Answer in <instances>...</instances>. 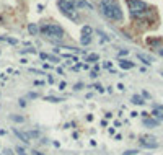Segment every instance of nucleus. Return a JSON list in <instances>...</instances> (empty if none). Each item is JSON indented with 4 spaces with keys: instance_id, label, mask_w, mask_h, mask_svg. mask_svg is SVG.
Masks as SVG:
<instances>
[{
    "instance_id": "nucleus-1",
    "label": "nucleus",
    "mask_w": 163,
    "mask_h": 155,
    "mask_svg": "<svg viewBox=\"0 0 163 155\" xmlns=\"http://www.w3.org/2000/svg\"><path fill=\"white\" fill-rule=\"evenodd\" d=\"M100 11L106 16L108 20H114V21H121L124 18L121 10V5L118 0H101L100 2Z\"/></svg>"
},
{
    "instance_id": "nucleus-2",
    "label": "nucleus",
    "mask_w": 163,
    "mask_h": 155,
    "mask_svg": "<svg viewBox=\"0 0 163 155\" xmlns=\"http://www.w3.org/2000/svg\"><path fill=\"white\" fill-rule=\"evenodd\" d=\"M41 33L44 34L48 39H51L52 43H59L61 39L64 38V30L59 26V25H54V23H48V25H43L39 28Z\"/></svg>"
},
{
    "instance_id": "nucleus-3",
    "label": "nucleus",
    "mask_w": 163,
    "mask_h": 155,
    "mask_svg": "<svg viewBox=\"0 0 163 155\" xmlns=\"http://www.w3.org/2000/svg\"><path fill=\"white\" fill-rule=\"evenodd\" d=\"M57 7H59V10L64 15H67L69 18H73L75 21L78 20L77 13H75V7H77V5L73 3V0H57Z\"/></svg>"
},
{
    "instance_id": "nucleus-4",
    "label": "nucleus",
    "mask_w": 163,
    "mask_h": 155,
    "mask_svg": "<svg viewBox=\"0 0 163 155\" xmlns=\"http://www.w3.org/2000/svg\"><path fill=\"white\" fill-rule=\"evenodd\" d=\"M127 7L132 16H142L148 10V5L142 0H127Z\"/></svg>"
},
{
    "instance_id": "nucleus-5",
    "label": "nucleus",
    "mask_w": 163,
    "mask_h": 155,
    "mask_svg": "<svg viewBox=\"0 0 163 155\" xmlns=\"http://www.w3.org/2000/svg\"><path fill=\"white\" fill-rule=\"evenodd\" d=\"M139 144H140L142 147H147V149H157V147H158V144H157V139H155V137H148V136L140 137Z\"/></svg>"
},
{
    "instance_id": "nucleus-6",
    "label": "nucleus",
    "mask_w": 163,
    "mask_h": 155,
    "mask_svg": "<svg viewBox=\"0 0 163 155\" xmlns=\"http://www.w3.org/2000/svg\"><path fill=\"white\" fill-rule=\"evenodd\" d=\"M137 59H139V61H142L145 65H150V64L153 62V59H152V57H150V56H147V54H142V52H137Z\"/></svg>"
},
{
    "instance_id": "nucleus-7",
    "label": "nucleus",
    "mask_w": 163,
    "mask_h": 155,
    "mask_svg": "<svg viewBox=\"0 0 163 155\" xmlns=\"http://www.w3.org/2000/svg\"><path fill=\"white\" fill-rule=\"evenodd\" d=\"M160 124V121L158 119H153V118H145L144 119V126H147V128H157V126Z\"/></svg>"
},
{
    "instance_id": "nucleus-8",
    "label": "nucleus",
    "mask_w": 163,
    "mask_h": 155,
    "mask_svg": "<svg viewBox=\"0 0 163 155\" xmlns=\"http://www.w3.org/2000/svg\"><path fill=\"white\" fill-rule=\"evenodd\" d=\"M119 65H121L122 70H127V69H132V67H134V62L126 61V59H121V61H119Z\"/></svg>"
},
{
    "instance_id": "nucleus-9",
    "label": "nucleus",
    "mask_w": 163,
    "mask_h": 155,
    "mask_svg": "<svg viewBox=\"0 0 163 155\" xmlns=\"http://www.w3.org/2000/svg\"><path fill=\"white\" fill-rule=\"evenodd\" d=\"M28 31H30V34H31V36H36V34H38L41 30L38 28V25H36V23H30V25H28Z\"/></svg>"
},
{
    "instance_id": "nucleus-10",
    "label": "nucleus",
    "mask_w": 163,
    "mask_h": 155,
    "mask_svg": "<svg viewBox=\"0 0 163 155\" xmlns=\"http://www.w3.org/2000/svg\"><path fill=\"white\" fill-rule=\"evenodd\" d=\"M13 132H15L16 136H18V137H20V139H21L23 142H25V144H30V137H28V134H23V132H20V131H18V129H16V128L13 129Z\"/></svg>"
},
{
    "instance_id": "nucleus-11",
    "label": "nucleus",
    "mask_w": 163,
    "mask_h": 155,
    "mask_svg": "<svg viewBox=\"0 0 163 155\" xmlns=\"http://www.w3.org/2000/svg\"><path fill=\"white\" fill-rule=\"evenodd\" d=\"M131 103H134V105H145V100L142 98L140 95H132Z\"/></svg>"
},
{
    "instance_id": "nucleus-12",
    "label": "nucleus",
    "mask_w": 163,
    "mask_h": 155,
    "mask_svg": "<svg viewBox=\"0 0 163 155\" xmlns=\"http://www.w3.org/2000/svg\"><path fill=\"white\" fill-rule=\"evenodd\" d=\"M77 8H88V10H93V7L86 2V0H77Z\"/></svg>"
},
{
    "instance_id": "nucleus-13",
    "label": "nucleus",
    "mask_w": 163,
    "mask_h": 155,
    "mask_svg": "<svg viewBox=\"0 0 163 155\" xmlns=\"http://www.w3.org/2000/svg\"><path fill=\"white\" fill-rule=\"evenodd\" d=\"M98 61V54H88L85 57V62H96Z\"/></svg>"
},
{
    "instance_id": "nucleus-14",
    "label": "nucleus",
    "mask_w": 163,
    "mask_h": 155,
    "mask_svg": "<svg viewBox=\"0 0 163 155\" xmlns=\"http://www.w3.org/2000/svg\"><path fill=\"white\" fill-rule=\"evenodd\" d=\"M80 43L83 44V46H88V44L91 43V36H85V34H83V36H82V39H80Z\"/></svg>"
},
{
    "instance_id": "nucleus-15",
    "label": "nucleus",
    "mask_w": 163,
    "mask_h": 155,
    "mask_svg": "<svg viewBox=\"0 0 163 155\" xmlns=\"http://www.w3.org/2000/svg\"><path fill=\"white\" fill-rule=\"evenodd\" d=\"M10 119H11V121H15V123H23V121H25V118H23V116H16V114H10Z\"/></svg>"
},
{
    "instance_id": "nucleus-16",
    "label": "nucleus",
    "mask_w": 163,
    "mask_h": 155,
    "mask_svg": "<svg viewBox=\"0 0 163 155\" xmlns=\"http://www.w3.org/2000/svg\"><path fill=\"white\" fill-rule=\"evenodd\" d=\"M46 101H51V103H61V101H64V98H57V96H46Z\"/></svg>"
},
{
    "instance_id": "nucleus-17",
    "label": "nucleus",
    "mask_w": 163,
    "mask_h": 155,
    "mask_svg": "<svg viewBox=\"0 0 163 155\" xmlns=\"http://www.w3.org/2000/svg\"><path fill=\"white\" fill-rule=\"evenodd\" d=\"M36 49L34 48H28V49H20V54H34Z\"/></svg>"
},
{
    "instance_id": "nucleus-18",
    "label": "nucleus",
    "mask_w": 163,
    "mask_h": 155,
    "mask_svg": "<svg viewBox=\"0 0 163 155\" xmlns=\"http://www.w3.org/2000/svg\"><path fill=\"white\" fill-rule=\"evenodd\" d=\"M153 116L158 119V121H163V111H160V110H155L153 111Z\"/></svg>"
},
{
    "instance_id": "nucleus-19",
    "label": "nucleus",
    "mask_w": 163,
    "mask_h": 155,
    "mask_svg": "<svg viewBox=\"0 0 163 155\" xmlns=\"http://www.w3.org/2000/svg\"><path fill=\"white\" fill-rule=\"evenodd\" d=\"M91 28L90 26H83V28H82V33H83L85 34V36H91Z\"/></svg>"
},
{
    "instance_id": "nucleus-20",
    "label": "nucleus",
    "mask_w": 163,
    "mask_h": 155,
    "mask_svg": "<svg viewBox=\"0 0 163 155\" xmlns=\"http://www.w3.org/2000/svg\"><path fill=\"white\" fill-rule=\"evenodd\" d=\"M41 134L38 132V131H33V132H28V137H39Z\"/></svg>"
},
{
    "instance_id": "nucleus-21",
    "label": "nucleus",
    "mask_w": 163,
    "mask_h": 155,
    "mask_svg": "<svg viewBox=\"0 0 163 155\" xmlns=\"http://www.w3.org/2000/svg\"><path fill=\"white\" fill-rule=\"evenodd\" d=\"M16 153H20V155H26V153H25V149H23V147H20V145L16 147Z\"/></svg>"
},
{
    "instance_id": "nucleus-22",
    "label": "nucleus",
    "mask_w": 163,
    "mask_h": 155,
    "mask_svg": "<svg viewBox=\"0 0 163 155\" xmlns=\"http://www.w3.org/2000/svg\"><path fill=\"white\" fill-rule=\"evenodd\" d=\"M5 39V41H8L10 44H16V43H18V41H16V39H13V38H3Z\"/></svg>"
},
{
    "instance_id": "nucleus-23",
    "label": "nucleus",
    "mask_w": 163,
    "mask_h": 155,
    "mask_svg": "<svg viewBox=\"0 0 163 155\" xmlns=\"http://www.w3.org/2000/svg\"><path fill=\"white\" fill-rule=\"evenodd\" d=\"M38 93H33V91H31V93H28V98H31V100H34V98H38Z\"/></svg>"
},
{
    "instance_id": "nucleus-24",
    "label": "nucleus",
    "mask_w": 163,
    "mask_h": 155,
    "mask_svg": "<svg viewBox=\"0 0 163 155\" xmlns=\"http://www.w3.org/2000/svg\"><path fill=\"white\" fill-rule=\"evenodd\" d=\"M134 153H137V150H126L122 155H134Z\"/></svg>"
},
{
    "instance_id": "nucleus-25",
    "label": "nucleus",
    "mask_w": 163,
    "mask_h": 155,
    "mask_svg": "<svg viewBox=\"0 0 163 155\" xmlns=\"http://www.w3.org/2000/svg\"><path fill=\"white\" fill-rule=\"evenodd\" d=\"M82 88H83V83H77V85L73 87V90H82Z\"/></svg>"
},
{
    "instance_id": "nucleus-26",
    "label": "nucleus",
    "mask_w": 163,
    "mask_h": 155,
    "mask_svg": "<svg viewBox=\"0 0 163 155\" xmlns=\"http://www.w3.org/2000/svg\"><path fill=\"white\" fill-rule=\"evenodd\" d=\"M90 77H91V78H96V77H98V72H96V70H91Z\"/></svg>"
},
{
    "instance_id": "nucleus-27",
    "label": "nucleus",
    "mask_w": 163,
    "mask_h": 155,
    "mask_svg": "<svg viewBox=\"0 0 163 155\" xmlns=\"http://www.w3.org/2000/svg\"><path fill=\"white\" fill-rule=\"evenodd\" d=\"M18 103H20V106H21V108H25V106H26V100H20Z\"/></svg>"
},
{
    "instance_id": "nucleus-28",
    "label": "nucleus",
    "mask_w": 163,
    "mask_h": 155,
    "mask_svg": "<svg viewBox=\"0 0 163 155\" xmlns=\"http://www.w3.org/2000/svg\"><path fill=\"white\" fill-rule=\"evenodd\" d=\"M127 52H129V51H127V49H122V51H121V52H119V56H126Z\"/></svg>"
},
{
    "instance_id": "nucleus-29",
    "label": "nucleus",
    "mask_w": 163,
    "mask_h": 155,
    "mask_svg": "<svg viewBox=\"0 0 163 155\" xmlns=\"http://www.w3.org/2000/svg\"><path fill=\"white\" fill-rule=\"evenodd\" d=\"M59 88H61V90L65 88V82H61V83H59Z\"/></svg>"
},
{
    "instance_id": "nucleus-30",
    "label": "nucleus",
    "mask_w": 163,
    "mask_h": 155,
    "mask_svg": "<svg viewBox=\"0 0 163 155\" xmlns=\"http://www.w3.org/2000/svg\"><path fill=\"white\" fill-rule=\"evenodd\" d=\"M5 153H7V155H13V152H11L10 149H5Z\"/></svg>"
},
{
    "instance_id": "nucleus-31",
    "label": "nucleus",
    "mask_w": 163,
    "mask_h": 155,
    "mask_svg": "<svg viewBox=\"0 0 163 155\" xmlns=\"http://www.w3.org/2000/svg\"><path fill=\"white\" fill-rule=\"evenodd\" d=\"M33 155H43V153H41V152H38V150H34V152H33Z\"/></svg>"
},
{
    "instance_id": "nucleus-32",
    "label": "nucleus",
    "mask_w": 163,
    "mask_h": 155,
    "mask_svg": "<svg viewBox=\"0 0 163 155\" xmlns=\"http://www.w3.org/2000/svg\"><path fill=\"white\" fill-rule=\"evenodd\" d=\"M158 54H160V56H163V49H160V51H158Z\"/></svg>"
},
{
    "instance_id": "nucleus-33",
    "label": "nucleus",
    "mask_w": 163,
    "mask_h": 155,
    "mask_svg": "<svg viewBox=\"0 0 163 155\" xmlns=\"http://www.w3.org/2000/svg\"><path fill=\"white\" fill-rule=\"evenodd\" d=\"M0 41H3V38H0Z\"/></svg>"
},
{
    "instance_id": "nucleus-34",
    "label": "nucleus",
    "mask_w": 163,
    "mask_h": 155,
    "mask_svg": "<svg viewBox=\"0 0 163 155\" xmlns=\"http://www.w3.org/2000/svg\"><path fill=\"white\" fill-rule=\"evenodd\" d=\"M161 77H163V72H161Z\"/></svg>"
}]
</instances>
